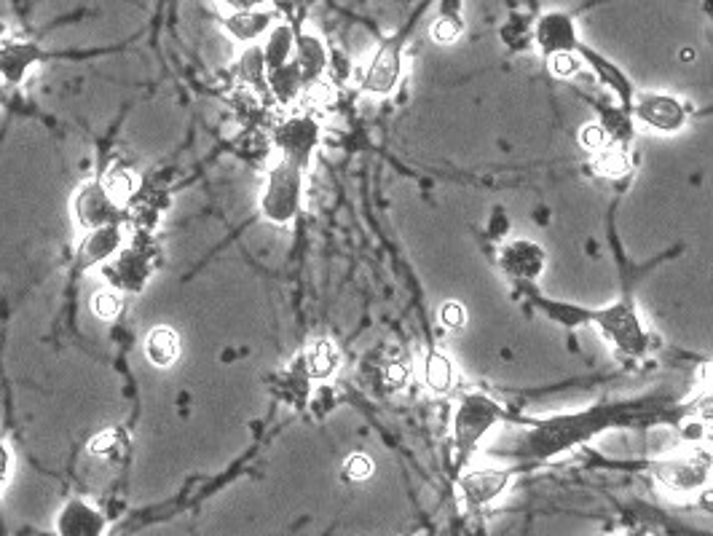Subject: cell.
Returning a JSON list of instances; mask_svg holds the SVG:
<instances>
[{
	"label": "cell",
	"instance_id": "cell-5",
	"mask_svg": "<svg viewBox=\"0 0 713 536\" xmlns=\"http://www.w3.org/2000/svg\"><path fill=\"white\" fill-rule=\"evenodd\" d=\"M711 478V464L703 459H671L657 467V480L673 494H695Z\"/></svg>",
	"mask_w": 713,
	"mask_h": 536
},
{
	"label": "cell",
	"instance_id": "cell-23",
	"mask_svg": "<svg viewBox=\"0 0 713 536\" xmlns=\"http://www.w3.org/2000/svg\"><path fill=\"white\" fill-rule=\"evenodd\" d=\"M579 67H582V59L574 54V51H558V54H550V73L558 78H571L577 76Z\"/></svg>",
	"mask_w": 713,
	"mask_h": 536
},
{
	"label": "cell",
	"instance_id": "cell-28",
	"mask_svg": "<svg viewBox=\"0 0 713 536\" xmlns=\"http://www.w3.org/2000/svg\"><path fill=\"white\" fill-rule=\"evenodd\" d=\"M94 314L100 319H113L121 311V301H118V295L113 293H100L94 295Z\"/></svg>",
	"mask_w": 713,
	"mask_h": 536
},
{
	"label": "cell",
	"instance_id": "cell-18",
	"mask_svg": "<svg viewBox=\"0 0 713 536\" xmlns=\"http://www.w3.org/2000/svg\"><path fill=\"white\" fill-rule=\"evenodd\" d=\"M35 54H38V49H35V46H27V43H11V46H3V49H0V73L17 81L27 67H30Z\"/></svg>",
	"mask_w": 713,
	"mask_h": 536
},
{
	"label": "cell",
	"instance_id": "cell-26",
	"mask_svg": "<svg viewBox=\"0 0 713 536\" xmlns=\"http://www.w3.org/2000/svg\"><path fill=\"white\" fill-rule=\"evenodd\" d=\"M462 35V25L456 17H440L432 22V38L437 43H453Z\"/></svg>",
	"mask_w": 713,
	"mask_h": 536
},
{
	"label": "cell",
	"instance_id": "cell-32",
	"mask_svg": "<svg viewBox=\"0 0 713 536\" xmlns=\"http://www.w3.org/2000/svg\"><path fill=\"white\" fill-rule=\"evenodd\" d=\"M6 472H9V453L0 445V483L6 480Z\"/></svg>",
	"mask_w": 713,
	"mask_h": 536
},
{
	"label": "cell",
	"instance_id": "cell-8",
	"mask_svg": "<svg viewBox=\"0 0 713 536\" xmlns=\"http://www.w3.org/2000/svg\"><path fill=\"white\" fill-rule=\"evenodd\" d=\"M319 140V126L311 118H290L279 126L277 145L285 151L287 161L295 167H303L309 161L311 151Z\"/></svg>",
	"mask_w": 713,
	"mask_h": 536
},
{
	"label": "cell",
	"instance_id": "cell-2",
	"mask_svg": "<svg viewBox=\"0 0 713 536\" xmlns=\"http://www.w3.org/2000/svg\"><path fill=\"white\" fill-rule=\"evenodd\" d=\"M598 413H579V416H555V419L539 424L531 435V451L537 456H553L574 443H582L585 437L596 432Z\"/></svg>",
	"mask_w": 713,
	"mask_h": 536
},
{
	"label": "cell",
	"instance_id": "cell-29",
	"mask_svg": "<svg viewBox=\"0 0 713 536\" xmlns=\"http://www.w3.org/2000/svg\"><path fill=\"white\" fill-rule=\"evenodd\" d=\"M118 432H105V435H97L92 440V448L89 451L94 453V456H105V453H110L113 448H118Z\"/></svg>",
	"mask_w": 713,
	"mask_h": 536
},
{
	"label": "cell",
	"instance_id": "cell-13",
	"mask_svg": "<svg viewBox=\"0 0 713 536\" xmlns=\"http://www.w3.org/2000/svg\"><path fill=\"white\" fill-rule=\"evenodd\" d=\"M295 62L301 67L303 78L322 76V70L328 67V51L322 38L314 33L295 35Z\"/></svg>",
	"mask_w": 713,
	"mask_h": 536
},
{
	"label": "cell",
	"instance_id": "cell-24",
	"mask_svg": "<svg viewBox=\"0 0 713 536\" xmlns=\"http://www.w3.org/2000/svg\"><path fill=\"white\" fill-rule=\"evenodd\" d=\"M344 475L349 480H354V483H362V480H368L370 475H373V461H370V456H365V453H354V456L346 459Z\"/></svg>",
	"mask_w": 713,
	"mask_h": 536
},
{
	"label": "cell",
	"instance_id": "cell-21",
	"mask_svg": "<svg viewBox=\"0 0 713 536\" xmlns=\"http://www.w3.org/2000/svg\"><path fill=\"white\" fill-rule=\"evenodd\" d=\"M336 368H338V354L330 341H317V344L311 346V354H309L311 376L328 378L336 373Z\"/></svg>",
	"mask_w": 713,
	"mask_h": 536
},
{
	"label": "cell",
	"instance_id": "cell-27",
	"mask_svg": "<svg viewBox=\"0 0 713 536\" xmlns=\"http://www.w3.org/2000/svg\"><path fill=\"white\" fill-rule=\"evenodd\" d=\"M440 322H443L448 330H459V327H464V322H467V311H464V306L459 301L443 303V309H440Z\"/></svg>",
	"mask_w": 713,
	"mask_h": 536
},
{
	"label": "cell",
	"instance_id": "cell-30",
	"mask_svg": "<svg viewBox=\"0 0 713 536\" xmlns=\"http://www.w3.org/2000/svg\"><path fill=\"white\" fill-rule=\"evenodd\" d=\"M405 381H408V368L400 365V362H392V365L386 368V384L397 389V386H403Z\"/></svg>",
	"mask_w": 713,
	"mask_h": 536
},
{
	"label": "cell",
	"instance_id": "cell-20",
	"mask_svg": "<svg viewBox=\"0 0 713 536\" xmlns=\"http://www.w3.org/2000/svg\"><path fill=\"white\" fill-rule=\"evenodd\" d=\"M303 84V73L301 67H298V62H287V65L277 67V70H271V86H274V92H277L279 100H293L295 94H298V89H301Z\"/></svg>",
	"mask_w": 713,
	"mask_h": 536
},
{
	"label": "cell",
	"instance_id": "cell-17",
	"mask_svg": "<svg viewBox=\"0 0 713 536\" xmlns=\"http://www.w3.org/2000/svg\"><path fill=\"white\" fill-rule=\"evenodd\" d=\"M78 210H81V220H84L89 228L108 226V223H105L110 215L108 191H105V188H89V191H84Z\"/></svg>",
	"mask_w": 713,
	"mask_h": 536
},
{
	"label": "cell",
	"instance_id": "cell-25",
	"mask_svg": "<svg viewBox=\"0 0 713 536\" xmlns=\"http://www.w3.org/2000/svg\"><path fill=\"white\" fill-rule=\"evenodd\" d=\"M579 143H582L585 151L596 153L609 145V134H606V129L601 124H588L582 132H579Z\"/></svg>",
	"mask_w": 713,
	"mask_h": 536
},
{
	"label": "cell",
	"instance_id": "cell-19",
	"mask_svg": "<svg viewBox=\"0 0 713 536\" xmlns=\"http://www.w3.org/2000/svg\"><path fill=\"white\" fill-rule=\"evenodd\" d=\"M424 381L432 392L445 394L453 389V365L451 360L440 352H432L424 362Z\"/></svg>",
	"mask_w": 713,
	"mask_h": 536
},
{
	"label": "cell",
	"instance_id": "cell-1",
	"mask_svg": "<svg viewBox=\"0 0 713 536\" xmlns=\"http://www.w3.org/2000/svg\"><path fill=\"white\" fill-rule=\"evenodd\" d=\"M499 419H502V408L491 397L478 392L464 394L453 416V440H456L459 464H467L470 453L478 448L480 440Z\"/></svg>",
	"mask_w": 713,
	"mask_h": 536
},
{
	"label": "cell",
	"instance_id": "cell-16",
	"mask_svg": "<svg viewBox=\"0 0 713 536\" xmlns=\"http://www.w3.org/2000/svg\"><path fill=\"white\" fill-rule=\"evenodd\" d=\"M596 159H593V164H596V172L604 177H612V180H620V177H625L630 172V156L625 153V148L622 145H614L609 143L606 148H601V151L593 153Z\"/></svg>",
	"mask_w": 713,
	"mask_h": 536
},
{
	"label": "cell",
	"instance_id": "cell-7",
	"mask_svg": "<svg viewBox=\"0 0 713 536\" xmlns=\"http://www.w3.org/2000/svg\"><path fill=\"white\" fill-rule=\"evenodd\" d=\"M636 118L655 132H679L687 124L684 105L665 94H646L636 102Z\"/></svg>",
	"mask_w": 713,
	"mask_h": 536
},
{
	"label": "cell",
	"instance_id": "cell-15",
	"mask_svg": "<svg viewBox=\"0 0 713 536\" xmlns=\"http://www.w3.org/2000/svg\"><path fill=\"white\" fill-rule=\"evenodd\" d=\"M295 51V33L287 25H277L269 30V43L263 49V57H266V65L269 70H277V67L287 65L290 62V54Z\"/></svg>",
	"mask_w": 713,
	"mask_h": 536
},
{
	"label": "cell",
	"instance_id": "cell-12",
	"mask_svg": "<svg viewBox=\"0 0 713 536\" xmlns=\"http://www.w3.org/2000/svg\"><path fill=\"white\" fill-rule=\"evenodd\" d=\"M271 27H274V17L263 9L231 11L226 19L228 35H231L234 41H242V43L258 41L263 33H269Z\"/></svg>",
	"mask_w": 713,
	"mask_h": 536
},
{
	"label": "cell",
	"instance_id": "cell-10",
	"mask_svg": "<svg viewBox=\"0 0 713 536\" xmlns=\"http://www.w3.org/2000/svg\"><path fill=\"white\" fill-rule=\"evenodd\" d=\"M537 43L547 57H550V54H558V51H574V46H577V33H574V22H571L569 14L550 11V14L539 19Z\"/></svg>",
	"mask_w": 713,
	"mask_h": 536
},
{
	"label": "cell",
	"instance_id": "cell-3",
	"mask_svg": "<svg viewBox=\"0 0 713 536\" xmlns=\"http://www.w3.org/2000/svg\"><path fill=\"white\" fill-rule=\"evenodd\" d=\"M298 199H301V167L285 159L269 177L263 193V215L274 223H290L298 215Z\"/></svg>",
	"mask_w": 713,
	"mask_h": 536
},
{
	"label": "cell",
	"instance_id": "cell-31",
	"mask_svg": "<svg viewBox=\"0 0 713 536\" xmlns=\"http://www.w3.org/2000/svg\"><path fill=\"white\" fill-rule=\"evenodd\" d=\"M228 11H250V9H263L269 0H220Z\"/></svg>",
	"mask_w": 713,
	"mask_h": 536
},
{
	"label": "cell",
	"instance_id": "cell-14",
	"mask_svg": "<svg viewBox=\"0 0 713 536\" xmlns=\"http://www.w3.org/2000/svg\"><path fill=\"white\" fill-rule=\"evenodd\" d=\"M145 354H148V360H151L153 365L169 368V365L177 360V354H180V341H177L175 330L156 327V330L148 335V341H145Z\"/></svg>",
	"mask_w": 713,
	"mask_h": 536
},
{
	"label": "cell",
	"instance_id": "cell-11",
	"mask_svg": "<svg viewBox=\"0 0 713 536\" xmlns=\"http://www.w3.org/2000/svg\"><path fill=\"white\" fill-rule=\"evenodd\" d=\"M502 266L518 279H534L545 268V250L534 242H512L502 250Z\"/></svg>",
	"mask_w": 713,
	"mask_h": 536
},
{
	"label": "cell",
	"instance_id": "cell-4",
	"mask_svg": "<svg viewBox=\"0 0 713 536\" xmlns=\"http://www.w3.org/2000/svg\"><path fill=\"white\" fill-rule=\"evenodd\" d=\"M598 327L604 330V335H609L614 344L620 346L622 352L628 354H644L646 352V333L641 322H638L636 311L630 309L628 303H617L609 309L598 311L596 314Z\"/></svg>",
	"mask_w": 713,
	"mask_h": 536
},
{
	"label": "cell",
	"instance_id": "cell-6",
	"mask_svg": "<svg viewBox=\"0 0 713 536\" xmlns=\"http://www.w3.org/2000/svg\"><path fill=\"white\" fill-rule=\"evenodd\" d=\"M510 478V469H472L459 480V494L464 504H470L472 510H480L504 494V488L510 486Z\"/></svg>",
	"mask_w": 713,
	"mask_h": 536
},
{
	"label": "cell",
	"instance_id": "cell-9",
	"mask_svg": "<svg viewBox=\"0 0 713 536\" xmlns=\"http://www.w3.org/2000/svg\"><path fill=\"white\" fill-rule=\"evenodd\" d=\"M400 73H403V57H400V49L395 43H386L384 49L378 51L373 62H370L368 73H365V81H362V89L370 94H389L400 81Z\"/></svg>",
	"mask_w": 713,
	"mask_h": 536
},
{
	"label": "cell",
	"instance_id": "cell-22",
	"mask_svg": "<svg viewBox=\"0 0 713 536\" xmlns=\"http://www.w3.org/2000/svg\"><path fill=\"white\" fill-rule=\"evenodd\" d=\"M118 242H121V234H118V228H113L108 223V226H100V231L86 242L84 247V263H92V260H100L102 255H108V252H113L118 247Z\"/></svg>",
	"mask_w": 713,
	"mask_h": 536
},
{
	"label": "cell",
	"instance_id": "cell-33",
	"mask_svg": "<svg viewBox=\"0 0 713 536\" xmlns=\"http://www.w3.org/2000/svg\"><path fill=\"white\" fill-rule=\"evenodd\" d=\"M0 35H3V27H0Z\"/></svg>",
	"mask_w": 713,
	"mask_h": 536
}]
</instances>
